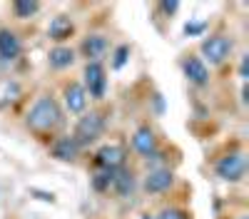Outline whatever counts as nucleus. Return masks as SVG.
Returning <instances> with one entry per match:
<instances>
[{
	"instance_id": "nucleus-1",
	"label": "nucleus",
	"mask_w": 249,
	"mask_h": 219,
	"mask_svg": "<svg viewBox=\"0 0 249 219\" xmlns=\"http://www.w3.org/2000/svg\"><path fill=\"white\" fill-rule=\"evenodd\" d=\"M25 125L28 130H33L35 135H48V132H55L60 125H62V110L57 105L55 97H37L35 105L28 110L25 115Z\"/></svg>"
},
{
	"instance_id": "nucleus-2",
	"label": "nucleus",
	"mask_w": 249,
	"mask_h": 219,
	"mask_svg": "<svg viewBox=\"0 0 249 219\" xmlns=\"http://www.w3.org/2000/svg\"><path fill=\"white\" fill-rule=\"evenodd\" d=\"M102 132H105V115L92 110V112H85V115L77 119L72 137H75V142L82 150V147H90L92 142H97Z\"/></svg>"
},
{
	"instance_id": "nucleus-3",
	"label": "nucleus",
	"mask_w": 249,
	"mask_h": 219,
	"mask_svg": "<svg viewBox=\"0 0 249 219\" xmlns=\"http://www.w3.org/2000/svg\"><path fill=\"white\" fill-rule=\"evenodd\" d=\"M199 50H202V55H204V60L202 63L207 65H222V63H227L230 60V55H232V50H234V43L227 35H210V37H204L202 40V45H199Z\"/></svg>"
},
{
	"instance_id": "nucleus-4",
	"label": "nucleus",
	"mask_w": 249,
	"mask_h": 219,
	"mask_svg": "<svg viewBox=\"0 0 249 219\" xmlns=\"http://www.w3.org/2000/svg\"><path fill=\"white\" fill-rule=\"evenodd\" d=\"M214 172H217L219 179H224V182H242L244 174H247V154L242 150L227 152L214 165Z\"/></svg>"
},
{
	"instance_id": "nucleus-5",
	"label": "nucleus",
	"mask_w": 249,
	"mask_h": 219,
	"mask_svg": "<svg viewBox=\"0 0 249 219\" xmlns=\"http://www.w3.org/2000/svg\"><path fill=\"white\" fill-rule=\"evenodd\" d=\"M82 77H85L82 87H85L88 97H92V100H102V97H105V90H107V72H105V67H102V63H88Z\"/></svg>"
},
{
	"instance_id": "nucleus-6",
	"label": "nucleus",
	"mask_w": 249,
	"mask_h": 219,
	"mask_svg": "<svg viewBox=\"0 0 249 219\" xmlns=\"http://www.w3.org/2000/svg\"><path fill=\"white\" fill-rule=\"evenodd\" d=\"M124 159H127V152H124L122 145H102L97 152H95V165L100 169H110V172H117L124 167Z\"/></svg>"
},
{
	"instance_id": "nucleus-7",
	"label": "nucleus",
	"mask_w": 249,
	"mask_h": 219,
	"mask_svg": "<svg viewBox=\"0 0 249 219\" xmlns=\"http://www.w3.org/2000/svg\"><path fill=\"white\" fill-rule=\"evenodd\" d=\"M132 150L144 157V159H150L157 154V137H155V130L150 125H140L135 132H132Z\"/></svg>"
},
{
	"instance_id": "nucleus-8",
	"label": "nucleus",
	"mask_w": 249,
	"mask_h": 219,
	"mask_svg": "<svg viewBox=\"0 0 249 219\" xmlns=\"http://www.w3.org/2000/svg\"><path fill=\"white\" fill-rule=\"evenodd\" d=\"M182 72H184V77L190 80L192 85H197V87L210 85V67H207V65L202 63V57H197V55H184V57H182Z\"/></svg>"
},
{
	"instance_id": "nucleus-9",
	"label": "nucleus",
	"mask_w": 249,
	"mask_h": 219,
	"mask_svg": "<svg viewBox=\"0 0 249 219\" xmlns=\"http://www.w3.org/2000/svg\"><path fill=\"white\" fill-rule=\"evenodd\" d=\"M62 97H65V107L70 115H82L88 107V92L80 83H68L65 90H62Z\"/></svg>"
},
{
	"instance_id": "nucleus-10",
	"label": "nucleus",
	"mask_w": 249,
	"mask_h": 219,
	"mask_svg": "<svg viewBox=\"0 0 249 219\" xmlns=\"http://www.w3.org/2000/svg\"><path fill=\"white\" fill-rule=\"evenodd\" d=\"M50 154L57 159V162H75L77 154H80V145L75 142L72 135H62V137H57L53 142Z\"/></svg>"
},
{
	"instance_id": "nucleus-11",
	"label": "nucleus",
	"mask_w": 249,
	"mask_h": 219,
	"mask_svg": "<svg viewBox=\"0 0 249 219\" xmlns=\"http://www.w3.org/2000/svg\"><path fill=\"white\" fill-rule=\"evenodd\" d=\"M23 52V43L10 28H0V60L3 63H13Z\"/></svg>"
},
{
	"instance_id": "nucleus-12",
	"label": "nucleus",
	"mask_w": 249,
	"mask_h": 219,
	"mask_svg": "<svg viewBox=\"0 0 249 219\" xmlns=\"http://www.w3.org/2000/svg\"><path fill=\"white\" fill-rule=\"evenodd\" d=\"M75 33V23H72V17L70 15H55L50 20V25H48V37L55 40V43H65V40H70Z\"/></svg>"
},
{
	"instance_id": "nucleus-13",
	"label": "nucleus",
	"mask_w": 249,
	"mask_h": 219,
	"mask_svg": "<svg viewBox=\"0 0 249 219\" xmlns=\"http://www.w3.org/2000/svg\"><path fill=\"white\" fill-rule=\"evenodd\" d=\"M107 48H110V43L105 35H88L80 45V52L88 57V63H100V57L107 52Z\"/></svg>"
},
{
	"instance_id": "nucleus-14",
	"label": "nucleus",
	"mask_w": 249,
	"mask_h": 219,
	"mask_svg": "<svg viewBox=\"0 0 249 219\" xmlns=\"http://www.w3.org/2000/svg\"><path fill=\"white\" fill-rule=\"evenodd\" d=\"M172 185H175V174L170 169H152L147 177H144V189H147L150 194H162Z\"/></svg>"
},
{
	"instance_id": "nucleus-15",
	"label": "nucleus",
	"mask_w": 249,
	"mask_h": 219,
	"mask_svg": "<svg viewBox=\"0 0 249 219\" xmlns=\"http://www.w3.org/2000/svg\"><path fill=\"white\" fill-rule=\"evenodd\" d=\"M20 97H23V87H20L18 80L0 77V110H8V107L18 105Z\"/></svg>"
},
{
	"instance_id": "nucleus-16",
	"label": "nucleus",
	"mask_w": 249,
	"mask_h": 219,
	"mask_svg": "<svg viewBox=\"0 0 249 219\" xmlns=\"http://www.w3.org/2000/svg\"><path fill=\"white\" fill-rule=\"evenodd\" d=\"M75 63V50L68 48V45H57L48 52V65L53 70H65Z\"/></svg>"
},
{
	"instance_id": "nucleus-17",
	"label": "nucleus",
	"mask_w": 249,
	"mask_h": 219,
	"mask_svg": "<svg viewBox=\"0 0 249 219\" xmlns=\"http://www.w3.org/2000/svg\"><path fill=\"white\" fill-rule=\"evenodd\" d=\"M112 189L120 194V197H130L135 192V174L130 169H117L115 172V179H112Z\"/></svg>"
},
{
	"instance_id": "nucleus-18",
	"label": "nucleus",
	"mask_w": 249,
	"mask_h": 219,
	"mask_svg": "<svg viewBox=\"0 0 249 219\" xmlns=\"http://www.w3.org/2000/svg\"><path fill=\"white\" fill-rule=\"evenodd\" d=\"M37 10H40V3H35V0H18V3H13V15L18 20H28L37 15Z\"/></svg>"
},
{
	"instance_id": "nucleus-19",
	"label": "nucleus",
	"mask_w": 249,
	"mask_h": 219,
	"mask_svg": "<svg viewBox=\"0 0 249 219\" xmlns=\"http://www.w3.org/2000/svg\"><path fill=\"white\" fill-rule=\"evenodd\" d=\"M112 179H115V172H110V169H97L95 174H92V189L95 192H105V189H110L112 187Z\"/></svg>"
},
{
	"instance_id": "nucleus-20",
	"label": "nucleus",
	"mask_w": 249,
	"mask_h": 219,
	"mask_svg": "<svg viewBox=\"0 0 249 219\" xmlns=\"http://www.w3.org/2000/svg\"><path fill=\"white\" fill-rule=\"evenodd\" d=\"M155 219H190V214L179 207H170V209H162L160 217H155Z\"/></svg>"
},
{
	"instance_id": "nucleus-21",
	"label": "nucleus",
	"mask_w": 249,
	"mask_h": 219,
	"mask_svg": "<svg viewBox=\"0 0 249 219\" xmlns=\"http://www.w3.org/2000/svg\"><path fill=\"white\" fill-rule=\"evenodd\" d=\"M127 55H130V48L127 45H120L117 50H115V60H112V67L115 70H120L124 63H127Z\"/></svg>"
},
{
	"instance_id": "nucleus-22",
	"label": "nucleus",
	"mask_w": 249,
	"mask_h": 219,
	"mask_svg": "<svg viewBox=\"0 0 249 219\" xmlns=\"http://www.w3.org/2000/svg\"><path fill=\"white\" fill-rule=\"evenodd\" d=\"M157 8H160L162 13H167V15H175V13L179 10V3H160Z\"/></svg>"
},
{
	"instance_id": "nucleus-23",
	"label": "nucleus",
	"mask_w": 249,
	"mask_h": 219,
	"mask_svg": "<svg viewBox=\"0 0 249 219\" xmlns=\"http://www.w3.org/2000/svg\"><path fill=\"white\" fill-rule=\"evenodd\" d=\"M202 30H204V23H195V25L187 23V28H184L187 35H197V33H202Z\"/></svg>"
},
{
	"instance_id": "nucleus-24",
	"label": "nucleus",
	"mask_w": 249,
	"mask_h": 219,
	"mask_svg": "<svg viewBox=\"0 0 249 219\" xmlns=\"http://www.w3.org/2000/svg\"><path fill=\"white\" fill-rule=\"evenodd\" d=\"M239 77L247 80V57H242V65H239Z\"/></svg>"
},
{
	"instance_id": "nucleus-25",
	"label": "nucleus",
	"mask_w": 249,
	"mask_h": 219,
	"mask_svg": "<svg viewBox=\"0 0 249 219\" xmlns=\"http://www.w3.org/2000/svg\"><path fill=\"white\" fill-rule=\"evenodd\" d=\"M140 219H155V217H152V214H142Z\"/></svg>"
},
{
	"instance_id": "nucleus-26",
	"label": "nucleus",
	"mask_w": 249,
	"mask_h": 219,
	"mask_svg": "<svg viewBox=\"0 0 249 219\" xmlns=\"http://www.w3.org/2000/svg\"><path fill=\"white\" fill-rule=\"evenodd\" d=\"M242 219H247V217H242Z\"/></svg>"
}]
</instances>
